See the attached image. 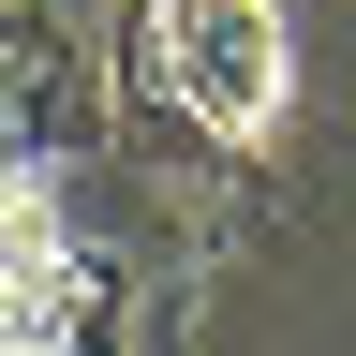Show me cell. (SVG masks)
I'll return each mask as SVG.
<instances>
[{
  "label": "cell",
  "mask_w": 356,
  "mask_h": 356,
  "mask_svg": "<svg viewBox=\"0 0 356 356\" xmlns=\"http://www.w3.org/2000/svg\"><path fill=\"white\" fill-rule=\"evenodd\" d=\"M119 74H134V119H193L222 163H252L297 104V44H282V0H119Z\"/></svg>",
  "instance_id": "obj_1"
},
{
  "label": "cell",
  "mask_w": 356,
  "mask_h": 356,
  "mask_svg": "<svg viewBox=\"0 0 356 356\" xmlns=\"http://www.w3.org/2000/svg\"><path fill=\"white\" fill-rule=\"evenodd\" d=\"M0 356H134V282L44 222V178H15V238H0Z\"/></svg>",
  "instance_id": "obj_2"
},
{
  "label": "cell",
  "mask_w": 356,
  "mask_h": 356,
  "mask_svg": "<svg viewBox=\"0 0 356 356\" xmlns=\"http://www.w3.org/2000/svg\"><path fill=\"white\" fill-rule=\"evenodd\" d=\"M0 134H15V178L104 149V60H89V30L60 0H15L0 15Z\"/></svg>",
  "instance_id": "obj_3"
}]
</instances>
